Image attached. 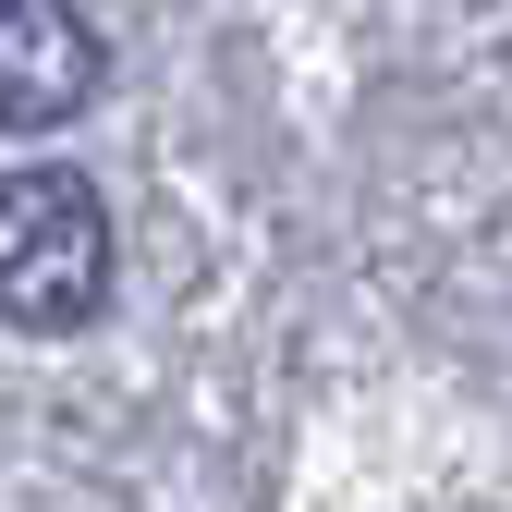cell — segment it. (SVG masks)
I'll list each match as a JSON object with an SVG mask.
<instances>
[{"label":"cell","mask_w":512,"mask_h":512,"mask_svg":"<svg viewBox=\"0 0 512 512\" xmlns=\"http://www.w3.org/2000/svg\"><path fill=\"white\" fill-rule=\"evenodd\" d=\"M110 305V208L86 171H13L0 183V317L37 342L86 330Z\"/></svg>","instance_id":"obj_1"},{"label":"cell","mask_w":512,"mask_h":512,"mask_svg":"<svg viewBox=\"0 0 512 512\" xmlns=\"http://www.w3.org/2000/svg\"><path fill=\"white\" fill-rule=\"evenodd\" d=\"M110 86V49L74 0H0V135H49Z\"/></svg>","instance_id":"obj_2"}]
</instances>
